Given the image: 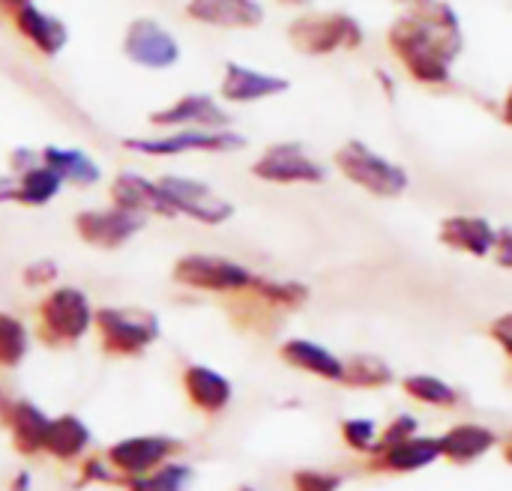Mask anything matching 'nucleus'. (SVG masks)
I'll return each mask as SVG.
<instances>
[{
	"label": "nucleus",
	"instance_id": "393cba45",
	"mask_svg": "<svg viewBox=\"0 0 512 491\" xmlns=\"http://www.w3.org/2000/svg\"><path fill=\"white\" fill-rule=\"evenodd\" d=\"M492 444H495V435L489 429L456 426L447 438H441V453H447L450 459L468 462V459H477L480 453H486Z\"/></svg>",
	"mask_w": 512,
	"mask_h": 491
},
{
	"label": "nucleus",
	"instance_id": "f704fd0d",
	"mask_svg": "<svg viewBox=\"0 0 512 491\" xmlns=\"http://www.w3.org/2000/svg\"><path fill=\"white\" fill-rule=\"evenodd\" d=\"M39 159H42V156H39V150L15 147V150L9 153V171H12V177H15V174H21V171H27V168H33Z\"/></svg>",
	"mask_w": 512,
	"mask_h": 491
},
{
	"label": "nucleus",
	"instance_id": "6ab92c4d",
	"mask_svg": "<svg viewBox=\"0 0 512 491\" xmlns=\"http://www.w3.org/2000/svg\"><path fill=\"white\" fill-rule=\"evenodd\" d=\"M63 186L66 183L60 180V174L39 159L33 168L15 174V195H12V201L24 204V207H45V204H51L60 195Z\"/></svg>",
	"mask_w": 512,
	"mask_h": 491
},
{
	"label": "nucleus",
	"instance_id": "dca6fc26",
	"mask_svg": "<svg viewBox=\"0 0 512 491\" xmlns=\"http://www.w3.org/2000/svg\"><path fill=\"white\" fill-rule=\"evenodd\" d=\"M186 15L207 27L252 30L264 21V6L258 0H189Z\"/></svg>",
	"mask_w": 512,
	"mask_h": 491
},
{
	"label": "nucleus",
	"instance_id": "72a5a7b5",
	"mask_svg": "<svg viewBox=\"0 0 512 491\" xmlns=\"http://www.w3.org/2000/svg\"><path fill=\"white\" fill-rule=\"evenodd\" d=\"M339 480L327 474H297V491H336Z\"/></svg>",
	"mask_w": 512,
	"mask_h": 491
},
{
	"label": "nucleus",
	"instance_id": "a878e982",
	"mask_svg": "<svg viewBox=\"0 0 512 491\" xmlns=\"http://www.w3.org/2000/svg\"><path fill=\"white\" fill-rule=\"evenodd\" d=\"M27 327L9 312H0V366H18L27 357Z\"/></svg>",
	"mask_w": 512,
	"mask_h": 491
},
{
	"label": "nucleus",
	"instance_id": "0eeeda50",
	"mask_svg": "<svg viewBox=\"0 0 512 491\" xmlns=\"http://www.w3.org/2000/svg\"><path fill=\"white\" fill-rule=\"evenodd\" d=\"M288 39L303 54H333L336 48H354L363 30L342 12H309L288 27Z\"/></svg>",
	"mask_w": 512,
	"mask_h": 491
},
{
	"label": "nucleus",
	"instance_id": "a211bd4d",
	"mask_svg": "<svg viewBox=\"0 0 512 491\" xmlns=\"http://www.w3.org/2000/svg\"><path fill=\"white\" fill-rule=\"evenodd\" d=\"M39 156H42V162H45L48 168H54V171L60 174L63 183H72V186L87 189V186H96L99 177H102L99 162H96L93 156H87L84 150H78V147H57V144H48V147L39 150Z\"/></svg>",
	"mask_w": 512,
	"mask_h": 491
},
{
	"label": "nucleus",
	"instance_id": "f03ea898",
	"mask_svg": "<svg viewBox=\"0 0 512 491\" xmlns=\"http://www.w3.org/2000/svg\"><path fill=\"white\" fill-rule=\"evenodd\" d=\"M93 327L102 339V351L114 357H132L150 348L162 324L156 312L150 309H120V306H102L93 312Z\"/></svg>",
	"mask_w": 512,
	"mask_h": 491
},
{
	"label": "nucleus",
	"instance_id": "b1692460",
	"mask_svg": "<svg viewBox=\"0 0 512 491\" xmlns=\"http://www.w3.org/2000/svg\"><path fill=\"white\" fill-rule=\"evenodd\" d=\"M87 441H90V432L78 417H57V420H48L42 450H48L57 459H72L87 447Z\"/></svg>",
	"mask_w": 512,
	"mask_h": 491
},
{
	"label": "nucleus",
	"instance_id": "aec40b11",
	"mask_svg": "<svg viewBox=\"0 0 512 491\" xmlns=\"http://www.w3.org/2000/svg\"><path fill=\"white\" fill-rule=\"evenodd\" d=\"M441 240L453 249H462L471 255H486L489 249H495L498 234L480 216H453L441 225Z\"/></svg>",
	"mask_w": 512,
	"mask_h": 491
},
{
	"label": "nucleus",
	"instance_id": "4468645a",
	"mask_svg": "<svg viewBox=\"0 0 512 491\" xmlns=\"http://www.w3.org/2000/svg\"><path fill=\"white\" fill-rule=\"evenodd\" d=\"M288 87H291V84H288L282 75L261 72V69L243 66V63H237V60H228V63H225V72H222L219 96H222L225 102H234V105H249V102H261V99L279 96V93H285Z\"/></svg>",
	"mask_w": 512,
	"mask_h": 491
},
{
	"label": "nucleus",
	"instance_id": "412c9836",
	"mask_svg": "<svg viewBox=\"0 0 512 491\" xmlns=\"http://www.w3.org/2000/svg\"><path fill=\"white\" fill-rule=\"evenodd\" d=\"M183 387L192 399L195 408L213 414V411H222L231 399V384L228 378H222L219 372L207 369V366H189L183 372Z\"/></svg>",
	"mask_w": 512,
	"mask_h": 491
},
{
	"label": "nucleus",
	"instance_id": "423d86ee",
	"mask_svg": "<svg viewBox=\"0 0 512 491\" xmlns=\"http://www.w3.org/2000/svg\"><path fill=\"white\" fill-rule=\"evenodd\" d=\"M159 186H162L168 204L174 207V213L186 216V219H192L198 225L216 228V225H225L234 216V204L204 180L165 174V177H159Z\"/></svg>",
	"mask_w": 512,
	"mask_h": 491
},
{
	"label": "nucleus",
	"instance_id": "7ed1b4c3",
	"mask_svg": "<svg viewBox=\"0 0 512 491\" xmlns=\"http://www.w3.org/2000/svg\"><path fill=\"white\" fill-rule=\"evenodd\" d=\"M93 327V306L81 288L60 285L39 303V333L51 345H75Z\"/></svg>",
	"mask_w": 512,
	"mask_h": 491
},
{
	"label": "nucleus",
	"instance_id": "5701e85b",
	"mask_svg": "<svg viewBox=\"0 0 512 491\" xmlns=\"http://www.w3.org/2000/svg\"><path fill=\"white\" fill-rule=\"evenodd\" d=\"M282 357H285L291 366L306 369V372L321 375V378H330V381H339L342 372H345V366H342L330 351H324L321 345H312V342H306V339H291V342H285V345H282Z\"/></svg>",
	"mask_w": 512,
	"mask_h": 491
},
{
	"label": "nucleus",
	"instance_id": "6e6552de",
	"mask_svg": "<svg viewBox=\"0 0 512 491\" xmlns=\"http://www.w3.org/2000/svg\"><path fill=\"white\" fill-rule=\"evenodd\" d=\"M120 48H123L129 63H135L141 69H153V72L171 69L183 57L177 36L165 24H159L156 18H147V15L129 21Z\"/></svg>",
	"mask_w": 512,
	"mask_h": 491
},
{
	"label": "nucleus",
	"instance_id": "de8ad7c7",
	"mask_svg": "<svg viewBox=\"0 0 512 491\" xmlns=\"http://www.w3.org/2000/svg\"><path fill=\"white\" fill-rule=\"evenodd\" d=\"M243 491H252V489H243Z\"/></svg>",
	"mask_w": 512,
	"mask_h": 491
},
{
	"label": "nucleus",
	"instance_id": "4c0bfd02",
	"mask_svg": "<svg viewBox=\"0 0 512 491\" xmlns=\"http://www.w3.org/2000/svg\"><path fill=\"white\" fill-rule=\"evenodd\" d=\"M411 429H414V420H411V417H402L399 423H393V432L387 435V441H390V444H393V441L399 444L405 435H411Z\"/></svg>",
	"mask_w": 512,
	"mask_h": 491
},
{
	"label": "nucleus",
	"instance_id": "c03bdc74",
	"mask_svg": "<svg viewBox=\"0 0 512 491\" xmlns=\"http://www.w3.org/2000/svg\"><path fill=\"white\" fill-rule=\"evenodd\" d=\"M282 3H291V6H303V3H312V0H282Z\"/></svg>",
	"mask_w": 512,
	"mask_h": 491
},
{
	"label": "nucleus",
	"instance_id": "2f4dec72",
	"mask_svg": "<svg viewBox=\"0 0 512 491\" xmlns=\"http://www.w3.org/2000/svg\"><path fill=\"white\" fill-rule=\"evenodd\" d=\"M21 279L24 285L30 288H48L54 279H57V264L51 258H42V261H33L21 270Z\"/></svg>",
	"mask_w": 512,
	"mask_h": 491
},
{
	"label": "nucleus",
	"instance_id": "9b49d317",
	"mask_svg": "<svg viewBox=\"0 0 512 491\" xmlns=\"http://www.w3.org/2000/svg\"><path fill=\"white\" fill-rule=\"evenodd\" d=\"M252 174L267 183H321L327 177L324 165L315 162L300 144H270L255 162Z\"/></svg>",
	"mask_w": 512,
	"mask_h": 491
},
{
	"label": "nucleus",
	"instance_id": "58836bf2",
	"mask_svg": "<svg viewBox=\"0 0 512 491\" xmlns=\"http://www.w3.org/2000/svg\"><path fill=\"white\" fill-rule=\"evenodd\" d=\"M15 195V177L12 174H0V204L12 201Z\"/></svg>",
	"mask_w": 512,
	"mask_h": 491
},
{
	"label": "nucleus",
	"instance_id": "1a4fd4ad",
	"mask_svg": "<svg viewBox=\"0 0 512 491\" xmlns=\"http://www.w3.org/2000/svg\"><path fill=\"white\" fill-rule=\"evenodd\" d=\"M336 165L342 168V174L348 180H354L357 186H363L366 192L372 195H381V198H390V195H399L405 186H408V177L402 168L390 165L387 159H381L378 153H372L366 144L360 141H351L345 144L339 153H336Z\"/></svg>",
	"mask_w": 512,
	"mask_h": 491
},
{
	"label": "nucleus",
	"instance_id": "a19ab883",
	"mask_svg": "<svg viewBox=\"0 0 512 491\" xmlns=\"http://www.w3.org/2000/svg\"><path fill=\"white\" fill-rule=\"evenodd\" d=\"M30 489V480H27V474H21L15 483H12V491H27Z\"/></svg>",
	"mask_w": 512,
	"mask_h": 491
},
{
	"label": "nucleus",
	"instance_id": "a18cd8bd",
	"mask_svg": "<svg viewBox=\"0 0 512 491\" xmlns=\"http://www.w3.org/2000/svg\"><path fill=\"white\" fill-rule=\"evenodd\" d=\"M405 3H429V0H405Z\"/></svg>",
	"mask_w": 512,
	"mask_h": 491
},
{
	"label": "nucleus",
	"instance_id": "bb28decb",
	"mask_svg": "<svg viewBox=\"0 0 512 491\" xmlns=\"http://www.w3.org/2000/svg\"><path fill=\"white\" fill-rule=\"evenodd\" d=\"M441 456V441H405V444H396L387 456V462L393 468H402V471H411V468H423L429 465L432 459Z\"/></svg>",
	"mask_w": 512,
	"mask_h": 491
},
{
	"label": "nucleus",
	"instance_id": "37998d69",
	"mask_svg": "<svg viewBox=\"0 0 512 491\" xmlns=\"http://www.w3.org/2000/svg\"><path fill=\"white\" fill-rule=\"evenodd\" d=\"M507 120L512 123V90H510V99H507Z\"/></svg>",
	"mask_w": 512,
	"mask_h": 491
},
{
	"label": "nucleus",
	"instance_id": "e433bc0d",
	"mask_svg": "<svg viewBox=\"0 0 512 491\" xmlns=\"http://www.w3.org/2000/svg\"><path fill=\"white\" fill-rule=\"evenodd\" d=\"M495 336L501 339V345H504V348L512 354V315L501 318V321L495 324Z\"/></svg>",
	"mask_w": 512,
	"mask_h": 491
},
{
	"label": "nucleus",
	"instance_id": "20e7f679",
	"mask_svg": "<svg viewBox=\"0 0 512 491\" xmlns=\"http://www.w3.org/2000/svg\"><path fill=\"white\" fill-rule=\"evenodd\" d=\"M246 144L243 135L231 129H171L168 135H138L123 138L129 153L165 159V156H186V153H231Z\"/></svg>",
	"mask_w": 512,
	"mask_h": 491
},
{
	"label": "nucleus",
	"instance_id": "cd10ccee",
	"mask_svg": "<svg viewBox=\"0 0 512 491\" xmlns=\"http://www.w3.org/2000/svg\"><path fill=\"white\" fill-rule=\"evenodd\" d=\"M189 480V468L183 465H168L159 468L156 474H141V477H129L126 489L129 491H183Z\"/></svg>",
	"mask_w": 512,
	"mask_h": 491
},
{
	"label": "nucleus",
	"instance_id": "2eb2a0df",
	"mask_svg": "<svg viewBox=\"0 0 512 491\" xmlns=\"http://www.w3.org/2000/svg\"><path fill=\"white\" fill-rule=\"evenodd\" d=\"M12 21H15V30L45 57H57L69 42V27L57 15L39 9L33 0L12 9Z\"/></svg>",
	"mask_w": 512,
	"mask_h": 491
},
{
	"label": "nucleus",
	"instance_id": "f3484780",
	"mask_svg": "<svg viewBox=\"0 0 512 491\" xmlns=\"http://www.w3.org/2000/svg\"><path fill=\"white\" fill-rule=\"evenodd\" d=\"M177 447L180 444L171 438H132V441L114 444L108 450V462L117 465L129 477H141V474H150Z\"/></svg>",
	"mask_w": 512,
	"mask_h": 491
},
{
	"label": "nucleus",
	"instance_id": "49530a36",
	"mask_svg": "<svg viewBox=\"0 0 512 491\" xmlns=\"http://www.w3.org/2000/svg\"><path fill=\"white\" fill-rule=\"evenodd\" d=\"M507 456H510V462H512V444H510V453H507Z\"/></svg>",
	"mask_w": 512,
	"mask_h": 491
},
{
	"label": "nucleus",
	"instance_id": "9d476101",
	"mask_svg": "<svg viewBox=\"0 0 512 491\" xmlns=\"http://www.w3.org/2000/svg\"><path fill=\"white\" fill-rule=\"evenodd\" d=\"M147 225V216L120 210V207H105V210H81L75 216V234L81 243L90 249H105L114 252L126 246L132 237H138Z\"/></svg>",
	"mask_w": 512,
	"mask_h": 491
},
{
	"label": "nucleus",
	"instance_id": "39448f33",
	"mask_svg": "<svg viewBox=\"0 0 512 491\" xmlns=\"http://www.w3.org/2000/svg\"><path fill=\"white\" fill-rule=\"evenodd\" d=\"M171 279L183 288L192 291H210V294H234V291H249L252 273L225 255H210V252H189L174 261Z\"/></svg>",
	"mask_w": 512,
	"mask_h": 491
},
{
	"label": "nucleus",
	"instance_id": "f257e3e1",
	"mask_svg": "<svg viewBox=\"0 0 512 491\" xmlns=\"http://www.w3.org/2000/svg\"><path fill=\"white\" fill-rule=\"evenodd\" d=\"M390 42L405 66L414 72V78L423 81H444L450 72V60L462 48L459 21L444 3L423 6L420 15L402 18L393 27Z\"/></svg>",
	"mask_w": 512,
	"mask_h": 491
},
{
	"label": "nucleus",
	"instance_id": "4be33fe9",
	"mask_svg": "<svg viewBox=\"0 0 512 491\" xmlns=\"http://www.w3.org/2000/svg\"><path fill=\"white\" fill-rule=\"evenodd\" d=\"M6 426L12 429V438H15V447L21 453H36L42 450L45 444V429H48V417L30 405V402H12L9 408V417H6Z\"/></svg>",
	"mask_w": 512,
	"mask_h": 491
},
{
	"label": "nucleus",
	"instance_id": "f8f14e48",
	"mask_svg": "<svg viewBox=\"0 0 512 491\" xmlns=\"http://www.w3.org/2000/svg\"><path fill=\"white\" fill-rule=\"evenodd\" d=\"M156 129H228L231 114L207 93H183L147 117Z\"/></svg>",
	"mask_w": 512,
	"mask_h": 491
},
{
	"label": "nucleus",
	"instance_id": "c756f323",
	"mask_svg": "<svg viewBox=\"0 0 512 491\" xmlns=\"http://www.w3.org/2000/svg\"><path fill=\"white\" fill-rule=\"evenodd\" d=\"M342 378H348L351 384H387L390 381V372L381 360L375 357H357L345 372Z\"/></svg>",
	"mask_w": 512,
	"mask_h": 491
},
{
	"label": "nucleus",
	"instance_id": "473e14b6",
	"mask_svg": "<svg viewBox=\"0 0 512 491\" xmlns=\"http://www.w3.org/2000/svg\"><path fill=\"white\" fill-rule=\"evenodd\" d=\"M345 438H348L354 447L366 450V447L372 444V438H375V426H372L369 420H351V423H345Z\"/></svg>",
	"mask_w": 512,
	"mask_h": 491
},
{
	"label": "nucleus",
	"instance_id": "c9c22d12",
	"mask_svg": "<svg viewBox=\"0 0 512 491\" xmlns=\"http://www.w3.org/2000/svg\"><path fill=\"white\" fill-rule=\"evenodd\" d=\"M495 249H498V261H501L504 267H512V228H507V231H501V234H498Z\"/></svg>",
	"mask_w": 512,
	"mask_h": 491
},
{
	"label": "nucleus",
	"instance_id": "79ce46f5",
	"mask_svg": "<svg viewBox=\"0 0 512 491\" xmlns=\"http://www.w3.org/2000/svg\"><path fill=\"white\" fill-rule=\"evenodd\" d=\"M21 3H27V0H0V6H3V9H9V12H12V9H18Z\"/></svg>",
	"mask_w": 512,
	"mask_h": 491
},
{
	"label": "nucleus",
	"instance_id": "ddd939ff",
	"mask_svg": "<svg viewBox=\"0 0 512 491\" xmlns=\"http://www.w3.org/2000/svg\"><path fill=\"white\" fill-rule=\"evenodd\" d=\"M111 204L138 216H162V219H177L174 207L168 204L159 180L144 177L138 171H120L111 186H108Z\"/></svg>",
	"mask_w": 512,
	"mask_h": 491
},
{
	"label": "nucleus",
	"instance_id": "ea45409f",
	"mask_svg": "<svg viewBox=\"0 0 512 491\" xmlns=\"http://www.w3.org/2000/svg\"><path fill=\"white\" fill-rule=\"evenodd\" d=\"M9 408H12V402L0 393V420L6 423V417H9Z\"/></svg>",
	"mask_w": 512,
	"mask_h": 491
},
{
	"label": "nucleus",
	"instance_id": "7c9ffc66",
	"mask_svg": "<svg viewBox=\"0 0 512 491\" xmlns=\"http://www.w3.org/2000/svg\"><path fill=\"white\" fill-rule=\"evenodd\" d=\"M408 393L423 399V402H432V405H444V402H453V390L438 381V378H408L405 381Z\"/></svg>",
	"mask_w": 512,
	"mask_h": 491
},
{
	"label": "nucleus",
	"instance_id": "c85d7f7f",
	"mask_svg": "<svg viewBox=\"0 0 512 491\" xmlns=\"http://www.w3.org/2000/svg\"><path fill=\"white\" fill-rule=\"evenodd\" d=\"M249 291H255L258 297L276 303V306H297L306 300V288L303 285H291V282H270V279H261L255 276Z\"/></svg>",
	"mask_w": 512,
	"mask_h": 491
}]
</instances>
